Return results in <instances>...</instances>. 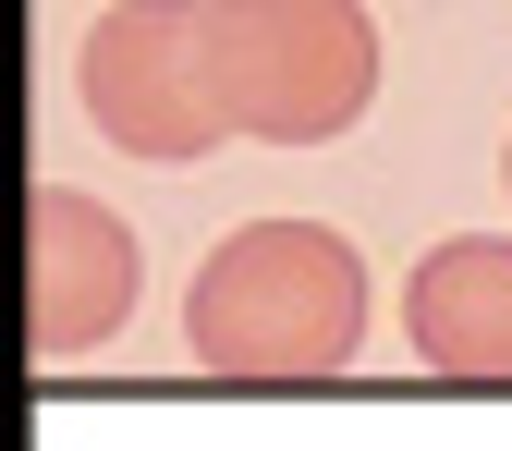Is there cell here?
<instances>
[{"label": "cell", "mask_w": 512, "mask_h": 451, "mask_svg": "<svg viewBox=\"0 0 512 451\" xmlns=\"http://www.w3.org/2000/svg\"><path fill=\"white\" fill-rule=\"evenodd\" d=\"M366 342V256L330 220H244L183 293V354L220 378H330Z\"/></svg>", "instance_id": "6da1fadb"}, {"label": "cell", "mask_w": 512, "mask_h": 451, "mask_svg": "<svg viewBox=\"0 0 512 451\" xmlns=\"http://www.w3.org/2000/svg\"><path fill=\"white\" fill-rule=\"evenodd\" d=\"M220 25V98L244 147H330L378 98V25L366 0H208Z\"/></svg>", "instance_id": "7a4b0ae2"}, {"label": "cell", "mask_w": 512, "mask_h": 451, "mask_svg": "<svg viewBox=\"0 0 512 451\" xmlns=\"http://www.w3.org/2000/svg\"><path fill=\"white\" fill-rule=\"evenodd\" d=\"M86 122L122 159H159V171H196L232 135V98H220V25L208 0H110L86 25Z\"/></svg>", "instance_id": "3957f363"}, {"label": "cell", "mask_w": 512, "mask_h": 451, "mask_svg": "<svg viewBox=\"0 0 512 451\" xmlns=\"http://www.w3.org/2000/svg\"><path fill=\"white\" fill-rule=\"evenodd\" d=\"M135 293H147L135 232H122L98 196H74V183H37L25 196V354L37 366L98 354L122 317H135Z\"/></svg>", "instance_id": "277c9868"}, {"label": "cell", "mask_w": 512, "mask_h": 451, "mask_svg": "<svg viewBox=\"0 0 512 451\" xmlns=\"http://www.w3.org/2000/svg\"><path fill=\"white\" fill-rule=\"evenodd\" d=\"M403 330L439 378H512V232H452L415 256Z\"/></svg>", "instance_id": "5b68a950"}, {"label": "cell", "mask_w": 512, "mask_h": 451, "mask_svg": "<svg viewBox=\"0 0 512 451\" xmlns=\"http://www.w3.org/2000/svg\"><path fill=\"white\" fill-rule=\"evenodd\" d=\"M500 183H512V147H500Z\"/></svg>", "instance_id": "8992f818"}]
</instances>
